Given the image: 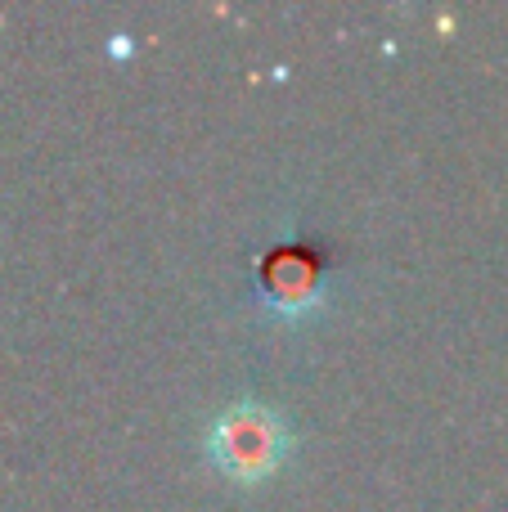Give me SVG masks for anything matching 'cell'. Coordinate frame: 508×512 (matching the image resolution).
Wrapping results in <instances>:
<instances>
[{
    "instance_id": "2",
    "label": "cell",
    "mask_w": 508,
    "mask_h": 512,
    "mask_svg": "<svg viewBox=\"0 0 508 512\" xmlns=\"http://www.w3.org/2000/svg\"><path fill=\"white\" fill-rule=\"evenodd\" d=\"M333 274V256L324 243L284 239L266 248L252 265V297L279 319H306L324 306Z\"/></svg>"
},
{
    "instance_id": "1",
    "label": "cell",
    "mask_w": 508,
    "mask_h": 512,
    "mask_svg": "<svg viewBox=\"0 0 508 512\" xmlns=\"http://www.w3.org/2000/svg\"><path fill=\"white\" fill-rule=\"evenodd\" d=\"M297 436L284 409L266 405L257 396L230 400L221 414L207 423L203 432V454L221 477L239 481V486H261L288 463Z\"/></svg>"
}]
</instances>
